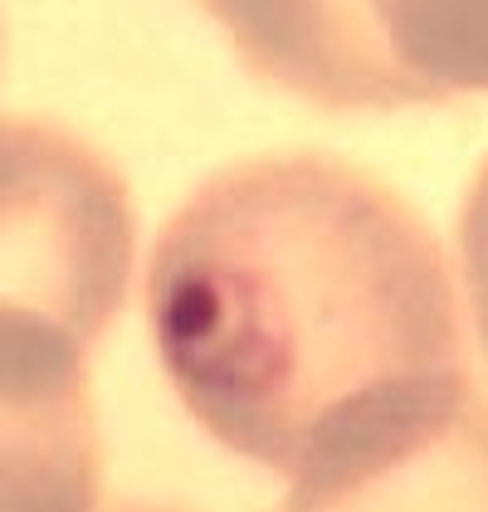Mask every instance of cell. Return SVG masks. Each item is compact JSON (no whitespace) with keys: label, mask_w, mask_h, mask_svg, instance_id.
I'll list each match as a JSON object with an SVG mask.
<instances>
[{"label":"cell","mask_w":488,"mask_h":512,"mask_svg":"<svg viewBox=\"0 0 488 512\" xmlns=\"http://www.w3.org/2000/svg\"><path fill=\"white\" fill-rule=\"evenodd\" d=\"M142 313L186 415L288 483L469 386L440 239L313 152L201 181L147 249Z\"/></svg>","instance_id":"6da1fadb"},{"label":"cell","mask_w":488,"mask_h":512,"mask_svg":"<svg viewBox=\"0 0 488 512\" xmlns=\"http://www.w3.org/2000/svg\"><path fill=\"white\" fill-rule=\"evenodd\" d=\"M132 269L127 181L54 122L0 118V303L44 313L88 347L127 303Z\"/></svg>","instance_id":"7a4b0ae2"},{"label":"cell","mask_w":488,"mask_h":512,"mask_svg":"<svg viewBox=\"0 0 488 512\" xmlns=\"http://www.w3.org/2000/svg\"><path fill=\"white\" fill-rule=\"evenodd\" d=\"M74 332L0 303V512H98L103 444Z\"/></svg>","instance_id":"3957f363"},{"label":"cell","mask_w":488,"mask_h":512,"mask_svg":"<svg viewBox=\"0 0 488 512\" xmlns=\"http://www.w3.org/2000/svg\"><path fill=\"white\" fill-rule=\"evenodd\" d=\"M279 512H488V400L464 386L332 454Z\"/></svg>","instance_id":"277c9868"},{"label":"cell","mask_w":488,"mask_h":512,"mask_svg":"<svg viewBox=\"0 0 488 512\" xmlns=\"http://www.w3.org/2000/svg\"><path fill=\"white\" fill-rule=\"evenodd\" d=\"M376 15L420 103L459 88L488 93V0H376Z\"/></svg>","instance_id":"5b68a950"},{"label":"cell","mask_w":488,"mask_h":512,"mask_svg":"<svg viewBox=\"0 0 488 512\" xmlns=\"http://www.w3.org/2000/svg\"><path fill=\"white\" fill-rule=\"evenodd\" d=\"M459 283H464L474 327L488 347V157L474 171L464 205H459Z\"/></svg>","instance_id":"8992f818"}]
</instances>
